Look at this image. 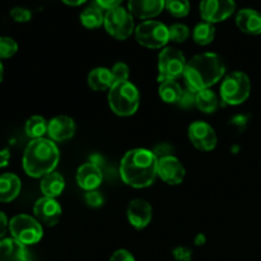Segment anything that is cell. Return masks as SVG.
<instances>
[{
    "label": "cell",
    "instance_id": "obj_27",
    "mask_svg": "<svg viewBox=\"0 0 261 261\" xmlns=\"http://www.w3.org/2000/svg\"><path fill=\"white\" fill-rule=\"evenodd\" d=\"M216 38V27L208 22H200L194 27L193 40L194 42L200 46L211 45Z\"/></svg>",
    "mask_w": 261,
    "mask_h": 261
},
{
    "label": "cell",
    "instance_id": "obj_28",
    "mask_svg": "<svg viewBox=\"0 0 261 261\" xmlns=\"http://www.w3.org/2000/svg\"><path fill=\"white\" fill-rule=\"evenodd\" d=\"M189 0H166V10L175 18H184L190 13Z\"/></svg>",
    "mask_w": 261,
    "mask_h": 261
},
{
    "label": "cell",
    "instance_id": "obj_35",
    "mask_svg": "<svg viewBox=\"0 0 261 261\" xmlns=\"http://www.w3.org/2000/svg\"><path fill=\"white\" fill-rule=\"evenodd\" d=\"M172 255L176 261H191L193 251L186 246H177L172 250Z\"/></svg>",
    "mask_w": 261,
    "mask_h": 261
},
{
    "label": "cell",
    "instance_id": "obj_19",
    "mask_svg": "<svg viewBox=\"0 0 261 261\" xmlns=\"http://www.w3.org/2000/svg\"><path fill=\"white\" fill-rule=\"evenodd\" d=\"M0 261H28L25 246L13 237L0 240Z\"/></svg>",
    "mask_w": 261,
    "mask_h": 261
},
{
    "label": "cell",
    "instance_id": "obj_41",
    "mask_svg": "<svg viewBox=\"0 0 261 261\" xmlns=\"http://www.w3.org/2000/svg\"><path fill=\"white\" fill-rule=\"evenodd\" d=\"M246 117L242 116V115H239V116L233 117L232 119V124L236 125V126H239L240 129H242V127H245V125H246Z\"/></svg>",
    "mask_w": 261,
    "mask_h": 261
},
{
    "label": "cell",
    "instance_id": "obj_6",
    "mask_svg": "<svg viewBox=\"0 0 261 261\" xmlns=\"http://www.w3.org/2000/svg\"><path fill=\"white\" fill-rule=\"evenodd\" d=\"M9 231L12 237L24 246L35 245L42 240V224L32 216L18 214L9 221Z\"/></svg>",
    "mask_w": 261,
    "mask_h": 261
},
{
    "label": "cell",
    "instance_id": "obj_21",
    "mask_svg": "<svg viewBox=\"0 0 261 261\" xmlns=\"http://www.w3.org/2000/svg\"><path fill=\"white\" fill-rule=\"evenodd\" d=\"M87 83H88L89 88L96 92L109 91L112 84L115 83L111 69L103 68V66L92 69L87 76Z\"/></svg>",
    "mask_w": 261,
    "mask_h": 261
},
{
    "label": "cell",
    "instance_id": "obj_22",
    "mask_svg": "<svg viewBox=\"0 0 261 261\" xmlns=\"http://www.w3.org/2000/svg\"><path fill=\"white\" fill-rule=\"evenodd\" d=\"M40 189L43 196L56 199L63 194L64 189H65V178L61 173L54 171L41 178Z\"/></svg>",
    "mask_w": 261,
    "mask_h": 261
},
{
    "label": "cell",
    "instance_id": "obj_5",
    "mask_svg": "<svg viewBox=\"0 0 261 261\" xmlns=\"http://www.w3.org/2000/svg\"><path fill=\"white\" fill-rule=\"evenodd\" d=\"M222 101L229 106H239L247 101L251 93V81L244 71H232L223 78L219 88Z\"/></svg>",
    "mask_w": 261,
    "mask_h": 261
},
{
    "label": "cell",
    "instance_id": "obj_23",
    "mask_svg": "<svg viewBox=\"0 0 261 261\" xmlns=\"http://www.w3.org/2000/svg\"><path fill=\"white\" fill-rule=\"evenodd\" d=\"M105 14H106V10L102 9L98 4L93 2L91 5L84 8L83 12L81 13L79 19H81L83 27L88 28V30H96V28L103 25Z\"/></svg>",
    "mask_w": 261,
    "mask_h": 261
},
{
    "label": "cell",
    "instance_id": "obj_11",
    "mask_svg": "<svg viewBox=\"0 0 261 261\" xmlns=\"http://www.w3.org/2000/svg\"><path fill=\"white\" fill-rule=\"evenodd\" d=\"M188 137L191 144L201 152H211L218 143V137L213 126L200 120L189 125Z\"/></svg>",
    "mask_w": 261,
    "mask_h": 261
},
{
    "label": "cell",
    "instance_id": "obj_9",
    "mask_svg": "<svg viewBox=\"0 0 261 261\" xmlns=\"http://www.w3.org/2000/svg\"><path fill=\"white\" fill-rule=\"evenodd\" d=\"M186 64L188 61L182 51L172 46L163 47L158 55V82L167 79L177 81L180 76H184Z\"/></svg>",
    "mask_w": 261,
    "mask_h": 261
},
{
    "label": "cell",
    "instance_id": "obj_18",
    "mask_svg": "<svg viewBox=\"0 0 261 261\" xmlns=\"http://www.w3.org/2000/svg\"><path fill=\"white\" fill-rule=\"evenodd\" d=\"M236 25L246 35H261V13L251 8L239 10L236 14Z\"/></svg>",
    "mask_w": 261,
    "mask_h": 261
},
{
    "label": "cell",
    "instance_id": "obj_24",
    "mask_svg": "<svg viewBox=\"0 0 261 261\" xmlns=\"http://www.w3.org/2000/svg\"><path fill=\"white\" fill-rule=\"evenodd\" d=\"M181 88L180 83L177 81H173V79H167V81L160 82V87H158V96L162 99L165 103L175 105L177 103L178 99H180Z\"/></svg>",
    "mask_w": 261,
    "mask_h": 261
},
{
    "label": "cell",
    "instance_id": "obj_7",
    "mask_svg": "<svg viewBox=\"0 0 261 261\" xmlns=\"http://www.w3.org/2000/svg\"><path fill=\"white\" fill-rule=\"evenodd\" d=\"M135 40L147 48H163L170 42L168 27L160 20H143L135 27Z\"/></svg>",
    "mask_w": 261,
    "mask_h": 261
},
{
    "label": "cell",
    "instance_id": "obj_34",
    "mask_svg": "<svg viewBox=\"0 0 261 261\" xmlns=\"http://www.w3.org/2000/svg\"><path fill=\"white\" fill-rule=\"evenodd\" d=\"M84 201L88 206L91 208H99V206L103 205L105 198L98 190H92V191H86V195H84Z\"/></svg>",
    "mask_w": 261,
    "mask_h": 261
},
{
    "label": "cell",
    "instance_id": "obj_8",
    "mask_svg": "<svg viewBox=\"0 0 261 261\" xmlns=\"http://www.w3.org/2000/svg\"><path fill=\"white\" fill-rule=\"evenodd\" d=\"M103 27L115 40L125 41L135 32L134 17L126 8H114L106 10Z\"/></svg>",
    "mask_w": 261,
    "mask_h": 261
},
{
    "label": "cell",
    "instance_id": "obj_36",
    "mask_svg": "<svg viewBox=\"0 0 261 261\" xmlns=\"http://www.w3.org/2000/svg\"><path fill=\"white\" fill-rule=\"evenodd\" d=\"M172 150H173V148L171 147L168 143H161V144H158L157 147L153 149V153H154L155 157L160 160V158L167 157V155H173Z\"/></svg>",
    "mask_w": 261,
    "mask_h": 261
},
{
    "label": "cell",
    "instance_id": "obj_3",
    "mask_svg": "<svg viewBox=\"0 0 261 261\" xmlns=\"http://www.w3.org/2000/svg\"><path fill=\"white\" fill-rule=\"evenodd\" d=\"M60 152L55 142L46 138L33 139L25 147L23 153V170L28 176L42 178L58 167Z\"/></svg>",
    "mask_w": 261,
    "mask_h": 261
},
{
    "label": "cell",
    "instance_id": "obj_14",
    "mask_svg": "<svg viewBox=\"0 0 261 261\" xmlns=\"http://www.w3.org/2000/svg\"><path fill=\"white\" fill-rule=\"evenodd\" d=\"M126 217L129 223L135 229H144L152 222L153 208L144 199H133L127 205Z\"/></svg>",
    "mask_w": 261,
    "mask_h": 261
},
{
    "label": "cell",
    "instance_id": "obj_31",
    "mask_svg": "<svg viewBox=\"0 0 261 261\" xmlns=\"http://www.w3.org/2000/svg\"><path fill=\"white\" fill-rule=\"evenodd\" d=\"M111 73H112V76H114L115 83H116V82L129 81L130 69H129V66H127L126 63H122V61L116 63L114 66H112Z\"/></svg>",
    "mask_w": 261,
    "mask_h": 261
},
{
    "label": "cell",
    "instance_id": "obj_38",
    "mask_svg": "<svg viewBox=\"0 0 261 261\" xmlns=\"http://www.w3.org/2000/svg\"><path fill=\"white\" fill-rule=\"evenodd\" d=\"M122 2L124 0H94V3L98 4L103 10H110L114 9V8L121 7Z\"/></svg>",
    "mask_w": 261,
    "mask_h": 261
},
{
    "label": "cell",
    "instance_id": "obj_15",
    "mask_svg": "<svg viewBox=\"0 0 261 261\" xmlns=\"http://www.w3.org/2000/svg\"><path fill=\"white\" fill-rule=\"evenodd\" d=\"M166 9V0H129L127 10L138 19L149 20Z\"/></svg>",
    "mask_w": 261,
    "mask_h": 261
},
{
    "label": "cell",
    "instance_id": "obj_26",
    "mask_svg": "<svg viewBox=\"0 0 261 261\" xmlns=\"http://www.w3.org/2000/svg\"><path fill=\"white\" fill-rule=\"evenodd\" d=\"M48 121L43 116L40 115H33L25 121L24 132L28 138L31 139H40L43 138V135L47 134Z\"/></svg>",
    "mask_w": 261,
    "mask_h": 261
},
{
    "label": "cell",
    "instance_id": "obj_10",
    "mask_svg": "<svg viewBox=\"0 0 261 261\" xmlns=\"http://www.w3.org/2000/svg\"><path fill=\"white\" fill-rule=\"evenodd\" d=\"M199 12L204 22L216 23L228 19L236 12L234 0H201L199 4Z\"/></svg>",
    "mask_w": 261,
    "mask_h": 261
},
{
    "label": "cell",
    "instance_id": "obj_42",
    "mask_svg": "<svg viewBox=\"0 0 261 261\" xmlns=\"http://www.w3.org/2000/svg\"><path fill=\"white\" fill-rule=\"evenodd\" d=\"M194 242H195L196 246H203V245H205L206 242V237L204 233H198L195 236V240H194Z\"/></svg>",
    "mask_w": 261,
    "mask_h": 261
},
{
    "label": "cell",
    "instance_id": "obj_44",
    "mask_svg": "<svg viewBox=\"0 0 261 261\" xmlns=\"http://www.w3.org/2000/svg\"><path fill=\"white\" fill-rule=\"evenodd\" d=\"M3 78H4V65H3L2 60H0V83L3 82Z\"/></svg>",
    "mask_w": 261,
    "mask_h": 261
},
{
    "label": "cell",
    "instance_id": "obj_16",
    "mask_svg": "<svg viewBox=\"0 0 261 261\" xmlns=\"http://www.w3.org/2000/svg\"><path fill=\"white\" fill-rule=\"evenodd\" d=\"M76 184L84 191L97 190L103 181V175L97 163L87 162L76 170Z\"/></svg>",
    "mask_w": 261,
    "mask_h": 261
},
{
    "label": "cell",
    "instance_id": "obj_32",
    "mask_svg": "<svg viewBox=\"0 0 261 261\" xmlns=\"http://www.w3.org/2000/svg\"><path fill=\"white\" fill-rule=\"evenodd\" d=\"M10 18H12L14 22L18 23H25L30 22L31 18H32V12L27 8L23 7H14L10 10Z\"/></svg>",
    "mask_w": 261,
    "mask_h": 261
},
{
    "label": "cell",
    "instance_id": "obj_17",
    "mask_svg": "<svg viewBox=\"0 0 261 261\" xmlns=\"http://www.w3.org/2000/svg\"><path fill=\"white\" fill-rule=\"evenodd\" d=\"M75 122L71 117L59 115L48 121L47 135L53 142H65L75 134Z\"/></svg>",
    "mask_w": 261,
    "mask_h": 261
},
{
    "label": "cell",
    "instance_id": "obj_13",
    "mask_svg": "<svg viewBox=\"0 0 261 261\" xmlns=\"http://www.w3.org/2000/svg\"><path fill=\"white\" fill-rule=\"evenodd\" d=\"M158 177L167 185H180L184 182L186 170L175 155H167L158 160Z\"/></svg>",
    "mask_w": 261,
    "mask_h": 261
},
{
    "label": "cell",
    "instance_id": "obj_30",
    "mask_svg": "<svg viewBox=\"0 0 261 261\" xmlns=\"http://www.w3.org/2000/svg\"><path fill=\"white\" fill-rule=\"evenodd\" d=\"M18 43L14 38L8 36H0V60L10 59L17 54Z\"/></svg>",
    "mask_w": 261,
    "mask_h": 261
},
{
    "label": "cell",
    "instance_id": "obj_20",
    "mask_svg": "<svg viewBox=\"0 0 261 261\" xmlns=\"http://www.w3.org/2000/svg\"><path fill=\"white\" fill-rule=\"evenodd\" d=\"M22 182L14 173H3L0 175V203H10L20 193Z\"/></svg>",
    "mask_w": 261,
    "mask_h": 261
},
{
    "label": "cell",
    "instance_id": "obj_29",
    "mask_svg": "<svg viewBox=\"0 0 261 261\" xmlns=\"http://www.w3.org/2000/svg\"><path fill=\"white\" fill-rule=\"evenodd\" d=\"M170 32V41L175 43H182L190 37V28L184 23H173L168 27Z\"/></svg>",
    "mask_w": 261,
    "mask_h": 261
},
{
    "label": "cell",
    "instance_id": "obj_43",
    "mask_svg": "<svg viewBox=\"0 0 261 261\" xmlns=\"http://www.w3.org/2000/svg\"><path fill=\"white\" fill-rule=\"evenodd\" d=\"M88 0H63L64 4L69 5V7H79V5L84 4V3H87Z\"/></svg>",
    "mask_w": 261,
    "mask_h": 261
},
{
    "label": "cell",
    "instance_id": "obj_25",
    "mask_svg": "<svg viewBox=\"0 0 261 261\" xmlns=\"http://www.w3.org/2000/svg\"><path fill=\"white\" fill-rule=\"evenodd\" d=\"M219 106V99L211 88L203 89L196 93L195 107H198L204 114H213Z\"/></svg>",
    "mask_w": 261,
    "mask_h": 261
},
{
    "label": "cell",
    "instance_id": "obj_2",
    "mask_svg": "<svg viewBox=\"0 0 261 261\" xmlns=\"http://www.w3.org/2000/svg\"><path fill=\"white\" fill-rule=\"evenodd\" d=\"M224 73L226 65L221 55L216 53H203L188 61L184 79L186 87L198 93L218 83L223 78Z\"/></svg>",
    "mask_w": 261,
    "mask_h": 261
},
{
    "label": "cell",
    "instance_id": "obj_40",
    "mask_svg": "<svg viewBox=\"0 0 261 261\" xmlns=\"http://www.w3.org/2000/svg\"><path fill=\"white\" fill-rule=\"evenodd\" d=\"M10 161V152L9 149H2L0 150V168H4L9 165Z\"/></svg>",
    "mask_w": 261,
    "mask_h": 261
},
{
    "label": "cell",
    "instance_id": "obj_37",
    "mask_svg": "<svg viewBox=\"0 0 261 261\" xmlns=\"http://www.w3.org/2000/svg\"><path fill=\"white\" fill-rule=\"evenodd\" d=\"M110 261H135V257L134 255L130 251H127V250L120 249L116 250V251L112 254Z\"/></svg>",
    "mask_w": 261,
    "mask_h": 261
},
{
    "label": "cell",
    "instance_id": "obj_12",
    "mask_svg": "<svg viewBox=\"0 0 261 261\" xmlns=\"http://www.w3.org/2000/svg\"><path fill=\"white\" fill-rule=\"evenodd\" d=\"M33 214L41 224L54 227L60 221L63 209H61L60 203L56 199L42 196L33 205Z\"/></svg>",
    "mask_w": 261,
    "mask_h": 261
},
{
    "label": "cell",
    "instance_id": "obj_33",
    "mask_svg": "<svg viewBox=\"0 0 261 261\" xmlns=\"http://www.w3.org/2000/svg\"><path fill=\"white\" fill-rule=\"evenodd\" d=\"M195 101H196V93L186 87V88H182V92H181V96H180V99H178L177 105L180 107H182V109H190V107L195 106Z\"/></svg>",
    "mask_w": 261,
    "mask_h": 261
},
{
    "label": "cell",
    "instance_id": "obj_39",
    "mask_svg": "<svg viewBox=\"0 0 261 261\" xmlns=\"http://www.w3.org/2000/svg\"><path fill=\"white\" fill-rule=\"evenodd\" d=\"M8 228H9V221H8L7 214L0 211V240L4 239Z\"/></svg>",
    "mask_w": 261,
    "mask_h": 261
},
{
    "label": "cell",
    "instance_id": "obj_4",
    "mask_svg": "<svg viewBox=\"0 0 261 261\" xmlns=\"http://www.w3.org/2000/svg\"><path fill=\"white\" fill-rule=\"evenodd\" d=\"M107 99L110 109L115 115L129 117L139 109L140 93L132 82H116L109 89Z\"/></svg>",
    "mask_w": 261,
    "mask_h": 261
},
{
    "label": "cell",
    "instance_id": "obj_1",
    "mask_svg": "<svg viewBox=\"0 0 261 261\" xmlns=\"http://www.w3.org/2000/svg\"><path fill=\"white\" fill-rule=\"evenodd\" d=\"M158 158L153 150L134 148L125 153L120 162V176L127 186L144 189L154 182L158 176Z\"/></svg>",
    "mask_w": 261,
    "mask_h": 261
}]
</instances>
